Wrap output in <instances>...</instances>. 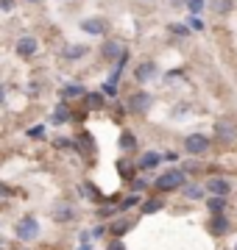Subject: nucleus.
I'll list each match as a JSON object with an SVG mask.
<instances>
[{
    "label": "nucleus",
    "instance_id": "1",
    "mask_svg": "<svg viewBox=\"0 0 237 250\" xmlns=\"http://www.w3.org/2000/svg\"><path fill=\"white\" fill-rule=\"evenodd\" d=\"M187 184H190V181H187V172L184 170H165L162 175L154 181L156 192H176V189H184Z\"/></svg>",
    "mask_w": 237,
    "mask_h": 250
},
{
    "label": "nucleus",
    "instance_id": "2",
    "mask_svg": "<svg viewBox=\"0 0 237 250\" xmlns=\"http://www.w3.org/2000/svg\"><path fill=\"white\" fill-rule=\"evenodd\" d=\"M14 236H17L20 242H37L39 239V220L34 214H25V217H20L17 225H14Z\"/></svg>",
    "mask_w": 237,
    "mask_h": 250
},
{
    "label": "nucleus",
    "instance_id": "3",
    "mask_svg": "<svg viewBox=\"0 0 237 250\" xmlns=\"http://www.w3.org/2000/svg\"><path fill=\"white\" fill-rule=\"evenodd\" d=\"M210 136L204 134H190L187 139H184V150L190 153V156H204V153L210 150Z\"/></svg>",
    "mask_w": 237,
    "mask_h": 250
},
{
    "label": "nucleus",
    "instance_id": "4",
    "mask_svg": "<svg viewBox=\"0 0 237 250\" xmlns=\"http://www.w3.org/2000/svg\"><path fill=\"white\" fill-rule=\"evenodd\" d=\"M215 136H218L220 142H237V125L235 120H218L215 123Z\"/></svg>",
    "mask_w": 237,
    "mask_h": 250
},
{
    "label": "nucleus",
    "instance_id": "5",
    "mask_svg": "<svg viewBox=\"0 0 237 250\" xmlns=\"http://www.w3.org/2000/svg\"><path fill=\"white\" fill-rule=\"evenodd\" d=\"M100 53H103V59H106V62L118 64L120 59L128 53V50H126V45H123L120 39H109V42H103V50H100Z\"/></svg>",
    "mask_w": 237,
    "mask_h": 250
},
{
    "label": "nucleus",
    "instance_id": "6",
    "mask_svg": "<svg viewBox=\"0 0 237 250\" xmlns=\"http://www.w3.org/2000/svg\"><path fill=\"white\" fill-rule=\"evenodd\" d=\"M37 50H39V42L34 36H20L17 45H14V53L20 59H31V56H37Z\"/></svg>",
    "mask_w": 237,
    "mask_h": 250
},
{
    "label": "nucleus",
    "instance_id": "7",
    "mask_svg": "<svg viewBox=\"0 0 237 250\" xmlns=\"http://www.w3.org/2000/svg\"><path fill=\"white\" fill-rule=\"evenodd\" d=\"M148 108H151V95H148V92H134V95L128 98V111L145 114Z\"/></svg>",
    "mask_w": 237,
    "mask_h": 250
},
{
    "label": "nucleus",
    "instance_id": "8",
    "mask_svg": "<svg viewBox=\"0 0 237 250\" xmlns=\"http://www.w3.org/2000/svg\"><path fill=\"white\" fill-rule=\"evenodd\" d=\"M204 187H207V192L215 195V197H229V192H232V184H229L226 178H207Z\"/></svg>",
    "mask_w": 237,
    "mask_h": 250
},
{
    "label": "nucleus",
    "instance_id": "9",
    "mask_svg": "<svg viewBox=\"0 0 237 250\" xmlns=\"http://www.w3.org/2000/svg\"><path fill=\"white\" fill-rule=\"evenodd\" d=\"M162 161H165V156H162V153L148 150V153H142V156H140L137 167H140V170H156V167H159Z\"/></svg>",
    "mask_w": 237,
    "mask_h": 250
},
{
    "label": "nucleus",
    "instance_id": "10",
    "mask_svg": "<svg viewBox=\"0 0 237 250\" xmlns=\"http://www.w3.org/2000/svg\"><path fill=\"white\" fill-rule=\"evenodd\" d=\"M81 31H87V34H92V36H100L103 31H106V20H103V17L81 20Z\"/></svg>",
    "mask_w": 237,
    "mask_h": 250
},
{
    "label": "nucleus",
    "instance_id": "11",
    "mask_svg": "<svg viewBox=\"0 0 237 250\" xmlns=\"http://www.w3.org/2000/svg\"><path fill=\"white\" fill-rule=\"evenodd\" d=\"M229 228H232V223H229V217H226V214H212L210 231L215 233V236H223V233H229Z\"/></svg>",
    "mask_w": 237,
    "mask_h": 250
},
{
    "label": "nucleus",
    "instance_id": "12",
    "mask_svg": "<svg viewBox=\"0 0 237 250\" xmlns=\"http://www.w3.org/2000/svg\"><path fill=\"white\" fill-rule=\"evenodd\" d=\"M154 75H156V64L154 62H142V64H137V70H134V78H137L140 83L151 81Z\"/></svg>",
    "mask_w": 237,
    "mask_h": 250
},
{
    "label": "nucleus",
    "instance_id": "13",
    "mask_svg": "<svg viewBox=\"0 0 237 250\" xmlns=\"http://www.w3.org/2000/svg\"><path fill=\"white\" fill-rule=\"evenodd\" d=\"M50 120H53L56 125H64V123H70V120H73V111H70V106H67V103H59V106L53 108Z\"/></svg>",
    "mask_w": 237,
    "mask_h": 250
},
{
    "label": "nucleus",
    "instance_id": "14",
    "mask_svg": "<svg viewBox=\"0 0 237 250\" xmlns=\"http://www.w3.org/2000/svg\"><path fill=\"white\" fill-rule=\"evenodd\" d=\"M87 53H90V47H87V45H67L62 56L67 59V62H78V59H84Z\"/></svg>",
    "mask_w": 237,
    "mask_h": 250
},
{
    "label": "nucleus",
    "instance_id": "15",
    "mask_svg": "<svg viewBox=\"0 0 237 250\" xmlns=\"http://www.w3.org/2000/svg\"><path fill=\"white\" fill-rule=\"evenodd\" d=\"M182 192H184V197H187V200H204V195H210L204 184H187Z\"/></svg>",
    "mask_w": 237,
    "mask_h": 250
},
{
    "label": "nucleus",
    "instance_id": "16",
    "mask_svg": "<svg viewBox=\"0 0 237 250\" xmlns=\"http://www.w3.org/2000/svg\"><path fill=\"white\" fill-rule=\"evenodd\" d=\"M131 220H123V217H120V220H115V223L109 225V231H112V236H115V239H120V236H123V233H128V228H131Z\"/></svg>",
    "mask_w": 237,
    "mask_h": 250
},
{
    "label": "nucleus",
    "instance_id": "17",
    "mask_svg": "<svg viewBox=\"0 0 237 250\" xmlns=\"http://www.w3.org/2000/svg\"><path fill=\"white\" fill-rule=\"evenodd\" d=\"M53 217H56V223H70V220L75 217V211H73V208H70L67 203H62V206H56Z\"/></svg>",
    "mask_w": 237,
    "mask_h": 250
},
{
    "label": "nucleus",
    "instance_id": "18",
    "mask_svg": "<svg viewBox=\"0 0 237 250\" xmlns=\"http://www.w3.org/2000/svg\"><path fill=\"white\" fill-rule=\"evenodd\" d=\"M159 208H165L162 197H151V200H145V203H142V214H156Z\"/></svg>",
    "mask_w": 237,
    "mask_h": 250
},
{
    "label": "nucleus",
    "instance_id": "19",
    "mask_svg": "<svg viewBox=\"0 0 237 250\" xmlns=\"http://www.w3.org/2000/svg\"><path fill=\"white\" fill-rule=\"evenodd\" d=\"M120 147H123V150H134V147H137V136L131 134V131H123V134H120Z\"/></svg>",
    "mask_w": 237,
    "mask_h": 250
},
{
    "label": "nucleus",
    "instance_id": "20",
    "mask_svg": "<svg viewBox=\"0 0 237 250\" xmlns=\"http://www.w3.org/2000/svg\"><path fill=\"white\" fill-rule=\"evenodd\" d=\"M207 206H210L212 214H223V208H226V197H215L212 195L210 200H207Z\"/></svg>",
    "mask_w": 237,
    "mask_h": 250
},
{
    "label": "nucleus",
    "instance_id": "21",
    "mask_svg": "<svg viewBox=\"0 0 237 250\" xmlns=\"http://www.w3.org/2000/svg\"><path fill=\"white\" fill-rule=\"evenodd\" d=\"M62 98H87V92H84V86L73 83V86H64L62 89Z\"/></svg>",
    "mask_w": 237,
    "mask_h": 250
},
{
    "label": "nucleus",
    "instance_id": "22",
    "mask_svg": "<svg viewBox=\"0 0 237 250\" xmlns=\"http://www.w3.org/2000/svg\"><path fill=\"white\" fill-rule=\"evenodd\" d=\"M232 9V0H212V11L215 14H226Z\"/></svg>",
    "mask_w": 237,
    "mask_h": 250
},
{
    "label": "nucleus",
    "instance_id": "23",
    "mask_svg": "<svg viewBox=\"0 0 237 250\" xmlns=\"http://www.w3.org/2000/svg\"><path fill=\"white\" fill-rule=\"evenodd\" d=\"M87 106L90 108H103V95H98V92L87 95Z\"/></svg>",
    "mask_w": 237,
    "mask_h": 250
},
{
    "label": "nucleus",
    "instance_id": "24",
    "mask_svg": "<svg viewBox=\"0 0 237 250\" xmlns=\"http://www.w3.org/2000/svg\"><path fill=\"white\" fill-rule=\"evenodd\" d=\"M137 203H140V197H137V195H131V197H126V200H123L118 208H120V211H126V208H131V206H137Z\"/></svg>",
    "mask_w": 237,
    "mask_h": 250
},
{
    "label": "nucleus",
    "instance_id": "25",
    "mask_svg": "<svg viewBox=\"0 0 237 250\" xmlns=\"http://www.w3.org/2000/svg\"><path fill=\"white\" fill-rule=\"evenodd\" d=\"M42 134H45V128H42V125H34V128H28V136H31V139H39Z\"/></svg>",
    "mask_w": 237,
    "mask_h": 250
},
{
    "label": "nucleus",
    "instance_id": "26",
    "mask_svg": "<svg viewBox=\"0 0 237 250\" xmlns=\"http://www.w3.org/2000/svg\"><path fill=\"white\" fill-rule=\"evenodd\" d=\"M78 192H81L84 197H95V189H92V184H81V187H78Z\"/></svg>",
    "mask_w": 237,
    "mask_h": 250
},
{
    "label": "nucleus",
    "instance_id": "27",
    "mask_svg": "<svg viewBox=\"0 0 237 250\" xmlns=\"http://www.w3.org/2000/svg\"><path fill=\"white\" fill-rule=\"evenodd\" d=\"M120 172H123V175H131V172H134V167H131V161H120Z\"/></svg>",
    "mask_w": 237,
    "mask_h": 250
},
{
    "label": "nucleus",
    "instance_id": "28",
    "mask_svg": "<svg viewBox=\"0 0 237 250\" xmlns=\"http://www.w3.org/2000/svg\"><path fill=\"white\" fill-rule=\"evenodd\" d=\"M9 197H11V189H9V187H3V184H0V203H6Z\"/></svg>",
    "mask_w": 237,
    "mask_h": 250
},
{
    "label": "nucleus",
    "instance_id": "29",
    "mask_svg": "<svg viewBox=\"0 0 237 250\" xmlns=\"http://www.w3.org/2000/svg\"><path fill=\"white\" fill-rule=\"evenodd\" d=\"M170 31H173L176 36H187L190 31H187V25H170Z\"/></svg>",
    "mask_w": 237,
    "mask_h": 250
},
{
    "label": "nucleus",
    "instance_id": "30",
    "mask_svg": "<svg viewBox=\"0 0 237 250\" xmlns=\"http://www.w3.org/2000/svg\"><path fill=\"white\" fill-rule=\"evenodd\" d=\"M131 189H134V192H142V189H145V181H142V178H134V181H131Z\"/></svg>",
    "mask_w": 237,
    "mask_h": 250
},
{
    "label": "nucleus",
    "instance_id": "31",
    "mask_svg": "<svg viewBox=\"0 0 237 250\" xmlns=\"http://www.w3.org/2000/svg\"><path fill=\"white\" fill-rule=\"evenodd\" d=\"M106 250H126V245H123L120 239H112V242H109V248H106Z\"/></svg>",
    "mask_w": 237,
    "mask_h": 250
},
{
    "label": "nucleus",
    "instance_id": "32",
    "mask_svg": "<svg viewBox=\"0 0 237 250\" xmlns=\"http://www.w3.org/2000/svg\"><path fill=\"white\" fill-rule=\"evenodd\" d=\"M201 3H204V0H190V11L192 14H198L201 11Z\"/></svg>",
    "mask_w": 237,
    "mask_h": 250
},
{
    "label": "nucleus",
    "instance_id": "33",
    "mask_svg": "<svg viewBox=\"0 0 237 250\" xmlns=\"http://www.w3.org/2000/svg\"><path fill=\"white\" fill-rule=\"evenodd\" d=\"M70 142L73 139H56V147H70Z\"/></svg>",
    "mask_w": 237,
    "mask_h": 250
},
{
    "label": "nucleus",
    "instance_id": "34",
    "mask_svg": "<svg viewBox=\"0 0 237 250\" xmlns=\"http://www.w3.org/2000/svg\"><path fill=\"white\" fill-rule=\"evenodd\" d=\"M11 3H14V0H0V6H3V11H9V9H11Z\"/></svg>",
    "mask_w": 237,
    "mask_h": 250
},
{
    "label": "nucleus",
    "instance_id": "35",
    "mask_svg": "<svg viewBox=\"0 0 237 250\" xmlns=\"http://www.w3.org/2000/svg\"><path fill=\"white\" fill-rule=\"evenodd\" d=\"M3 103H6V89L0 86V106H3Z\"/></svg>",
    "mask_w": 237,
    "mask_h": 250
},
{
    "label": "nucleus",
    "instance_id": "36",
    "mask_svg": "<svg viewBox=\"0 0 237 250\" xmlns=\"http://www.w3.org/2000/svg\"><path fill=\"white\" fill-rule=\"evenodd\" d=\"M81 250H92V248H90V245H84V248H81Z\"/></svg>",
    "mask_w": 237,
    "mask_h": 250
},
{
    "label": "nucleus",
    "instance_id": "37",
    "mask_svg": "<svg viewBox=\"0 0 237 250\" xmlns=\"http://www.w3.org/2000/svg\"><path fill=\"white\" fill-rule=\"evenodd\" d=\"M25 3H39V0H25Z\"/></svg>",
    "mask_w": 237,
    "mask_h": 250
},
{
    "label": "nucleus",
    "instance_id": "38",
    "mask_svg": "<svg viewBox=\"0 0 237 250\" xmlns=\"http://www.w3.org/2000/svg\"><path fill=\"white\" fill-rule=\"evenodd\" d=\"M235 250H237V245H235Z\"/></svg>",
    "mask_w": 237,
    "mask_h": 250
}]
</instances>
